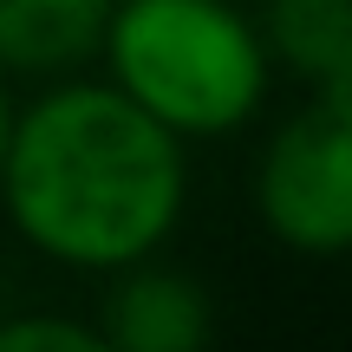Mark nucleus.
I'll return each mask as SVG.
<instances>
[{"mask_svg":"<svg viewBox=\"0 0 352 352\" xmlns=\"http://www.w3.org/2000/svg\"><path fill=\"white\" fill-rule=\"evenodd\" d=\"M183 138L118 85H59L13 111L0 202L46 261L118 274L183 215Z\"/></svg>","mask_w":352,"mask_h":352,"instance_id":"1","label":"nucleus"},{"mask_svg":"<svg viewBox=\"0 0 352 352\" xmlns=\"http://www.w3.org/2000/svg\"><path fill=\"white\" fill-rule=\"evenodd\" d=\"M98 46L111 85L176 138L241 131L267 98V39L228 0H118Z\"/></svg>","mask_w":352,"mask_h":352,"instance_id":"2","label":"nucleus"},{"mask_svg":"<svg viewBox=\"0 0 352 352\" xmlns=\"http://www.w3.org/2000/svg\"><path fill=\"white\" fill-rule=\"evenodd\" d=\"M254 209L294 254H352V98L314 91V104L280 124L254 176Z\"/></svg>","mask_w":352,"mask_h":352,"instance_id":"3","label":"nucleus"},{"mask_svg":"<svg viewBox=\"0 0 352 352\" xmlns=\"http://www.w3.org/2000/svg\"><path fill=\"white\" fill-rule=\"evenodd\" d=\"M209 294L176 267H151V254L118 267V287L104 300V346L118 352H196L209 340Z\"/></svg>","mask_w":352,"mask_h":352,"instance_id":"4","label":"nucleus"},{"mask_svg":"<svg viewBox=\"0 0 352 352\" xmlns=\"http://www.w3.org/2000/svg\"><path fill=\"white\" fill-rule=\"evenodd\" d=\"M104 0H0V72H59L98 52Z\"/></svg>","mask_w":352,"mask_h":352,"instance_id":"5","label":"nucleus"},{"mask_svg":"<svg viewBox=\"0 0 352 352\" xmlns=\"http://www.w3.org/2000/svg\"><path fill=\"white\" fill-rule=\"evenodd\" d=\"M267 59L294 65L314 91L352 78V0H267Z\"/></svg>","mask_w":352,"mask_h":352,"instance_id":"6","label":"nucleus"},{"mask_svg":"<svg viewBox=\"0 0 352 352\" xmlns=\"http://www.w3.org/2000/svg\"><path fill=\"white\" fill-rule=\"evenodd\" d=\"M0 352H104V333L65 314H26L0 320Z\"/></svg>","mask_w":352,"mask_h":352,"instance_id":"7","label":"nucleus"},{"mask_svg":"<svg viewBox=\"0 0 352 352\" xmlns=\"http://www.w3.org/2000/svg\"><path fill=\"white\" fill-rule=\"evenodd\" d=\"M7 138H13V91L0 78V164H7Z\"/></svg>","mask_w":352,"mask_h":352,"instance_id":"8","label":"nucleus"},{"mask_svg":"<svg viewBox=\"0 0 352 352\" xmlns=\"http://www.w3.org/2000/svg\"><path fill=\"white\" fill-rule=\"evenodd\" d=\"M104 7H118V0H104Z\"/></svg>","mask_w":352,"mask_h":352,"instance_id":"9","label":"nucleus"}]
</instances>
